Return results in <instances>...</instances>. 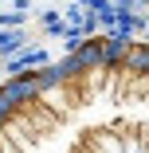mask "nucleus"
I'll return each instance as SVG.
<instances>
[{
    "label": "nucleus",
    "instance_id": "f257e3e1",
    "mask_svg": "<svg viewBox=\"0 0 149 153\" xmlns=\"http://www.w3.org/2000/svg\"><path fill=\"white\" fill-rule=\"evenodd\" d=\"M0 153H149V43L98 39L8 79Z\"/></svg>",
    "mask_w": 149,
    "mask_h": 153
}]
</instances>
